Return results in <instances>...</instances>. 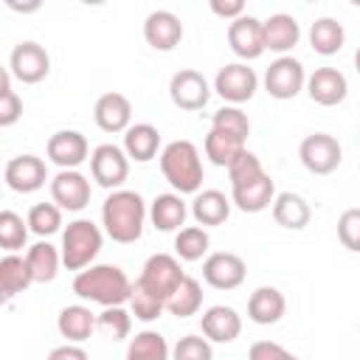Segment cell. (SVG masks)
I'll return each instance as SVG.
<instances>
[{
	"label": "cell",
	"mask_w": 360,
	"mask_h": 360,
	"mask_svg": "<svg viewBox=\"0 0 360 360\" xmlns=\"http://www.w3.org/2000/svg\"><path fill=\"white\" fill-rule=\"evenodd\" d=\"M231 202L245 211V214H259L273 205L276 200V186L273 177L262 169V160L253 152H245L231 169Z\"/></svg>",
	"instance_id": "6da1fadb"
},
{
	"label": "cell",
	"mask_w": 360,
	"mask_h": 360,
	"mask_svg": "<svg viewBox=\"0 0 360 360\" xmlns=\"http://www.w3.org/2000/svg\"><path fill=\"white\" fill-rule=\"evenodd\" d=\"M143 219H146V202L138 191L118 188L107 194L101 205V225L112 242L118 245L138 242L143 233Z\"/></svg>",
	"instance_id": "7a4b0ae2"
},
{
	"label": "cell",
	"mask_w": 360,
	"mask_h": 360,
	"mask_svg": "<svg viewBox=\"0 0 360 360\" xmlns=\"http://www.w3.org/2000/svg\"><path fill=\"white\" fill-rule=\"evenodd\" d=\"M73 292L84 301H96L104 309L107 307H124L132 295V281L127 273L115 264H90L87 270H79L73 278Z\"/></svg>",
	"instance_id": "3957f363"
},
{
	"label": "cell",
	"mask_w": 360,
	"mask_h": 360,
	"mask_svg": "<svg viewBox=\"0 0 360 360\" xmlns=\"http://www.w3.org/2000/svg\"><path fill=\"white\" fill-rule=\"evenodd\" d=\"M160 172L177 194H197L202 186V160L191 141L180 138L163 146L160 152Z\"/></svg>",
	"instance_id": "277c9868"
},
{
	"label": "cell",
	"mask_w": 360,
	"mask_h": 360,
	"mask_svg": "<svg viewBox=\"0 0 360 360\" xmlns=\"http://www.w3.org/2000/svg\"><path fill=\"white\" fill-rule=\"evenodd\" d=\"M101 231L96 222L90 219H73L68 222L65 233H62V264L68 270H87L93 264V259L101 250Z\"/></svg>",
	"instance_id": "5b68a950"
},
{
	"label": "cell",
	"mask_w": 360,
	"mask_h": 360,
	"mask_svg": "<svg viewBox=\"0 0 360 360\" xmlns=\"http://www.w3.org/2000/svg\"><path fill=\"white\" fill-rule=\"evenodd\" d=\"M183 278H186V273H183L180 262H177L174 256H169V253H155V256H149L146 264H143V270H141V276H138V281H141L149 292H155L163 304L174 295V290L183 284Z\"/></svg>",
	"instance_id": "8992f818"
},
{
	"label": "cell",
	"mask_w": 360,
	"mask_h": 360,
	"mask_svg": "<svg viewBox=\"0 0 360 360\" xmlns=\"http://www.w3.org/2000/svg\"><path fill=\"white\" fill-rule=\"evenodd\" d=\"M298 158H301L307 172H312V174H332L340 166V160H343V149H340L335 135L312 132V135H307L301 141Z\"/></svg>",
	"instance_id": "52a82bcc"
},
{
	"label": "cell",
	"mask_w": 360,
	"mask_h": 360,
	"mask_svg": "<svg viewBox=\"0 0 360 360\" xmlns=\"http://www.w3.org/2000/svg\"><path fill=\"white\" fill-rule=\"evenodd\" d=\"M90 174L101 188L118 191L129 177V158L115 143H101L90 152Z\"/></svg>",
	"instance_id": "ba28073f"
},
{
	"label": "cell",
	"mask_w": 360,
	"mask_h": 360,
	"mask_svg": "<svg viewBox=\"0 0 360 360\" xmlns=\"http://www.w3.org/2000/svg\"><path fill=\"white\" fill-rule=\"evenodd\" d=\"M304 87H307V73L295 56H278L264 70V90L278 101L295 98Z\"/></svg>",
	"instance_id": "9c48e42d"
},
{
	"label": "cell",
	"mask_w": 360,
	"mask_h": 360,
	"mask_svg": "<svg viewBox=\"0 0 360 360\" xmlns=\"http://www.w3.org/2000/svg\"><path fill=\"white\" fill-rule=\"evenodd\" d=\"M8 70L17 82L22 84H37L42 82L48 73H51V56L48 51L34 42V39H25V42H17L11 56H8Z\"/></svg>",
	"instance_id": "30bf717a"
},
{
	"label": "cell",
	"mask_w": 360,
	"mask_h": 360,
	"mask_svg": "<svg viewBox=\"0 0 360 360\" xmlns=\"http://www.w3.org/2000/svg\"><path fill=\"white\" fill-rule=\"evenodd\" d=\"M256 87H259V76L245 62H231V65L219 68L217 76H214V90L225 101H231L233 107L242 104V101H250Z\"/></svg>",
	"instance_id": "8fae6325"
},
{
	"label": "cell",
	"mask_w": 360,
	"mask_h": 360,
	"mask_svg": "<svg viewBox=\"0 0 360 360\" xmlns=\"http://www.w3.org/2000/svg\"><path fill=\"white\" fill-rule=\"evenodd\" d=\"M248 276L245 259L231 250H217L202 262V278L214 290H236Z\"/></svg>",
	"instance_id": "7c38bea8"
},
{
	"label": "cell",
	"mask_w": 360,
	"mask_h": 360,
	"mask_svg": "<svg viewBox=\"0 0 360 360\" xmlns=\"http://www.w3.org/2000/svg\"><path fill=\"white\" fill-rule=\"evenodd\" d=\"M169 96H172L174 107L194 112V110H202V107L208 104L211 87H208V82H205V76H202L200 70L183 68V70H177V73L172 76V82H169Z\"/></svg>",
	"instance_id": "4fadbf2b"
},
{
	"label": "cell",
	"mask_w": 360,
	"mask_h": 360,
	"mask_svg": "<svg viewBox=\"0 0 360 360\" xmlns=\"http://www.w3.org/2000/svg\"><path fill=\"white\" fill-rule=\"evenodd\" d=\"M3 177H6V186L17 194H31L37 188L45 186L48 180V169H45V160L37 158V155H17L6 163L3 169Z\"/></svg>",
	"instance_id": "5bb4252c"
},
{
	"label": "cell",
	"mask_w": 360,
	"mask_h": 360,
	"mask_svg": "<svg viewBox=\"0 0 360 360\" xmlns=\"http://www.w3.org/2000/svg\"><path fill=\"white\" fill-rule=\"evenodd\" d=\"M51 197L65 211H82L90 202V180L76 169H59L51 180Z\"/></svg>",
	"instance_id": "9a60e30c"
},
{
	"label": "cell",
	"mask_w": 360,
	"mask_h": 360,
	"mask_svg": "<svg viewBox=\"0 0 360 360\" xmlns=\"http://www.w3.org/2000/svg\"><path fill=\"white\" fill-rule=\"evenodd\" d=\"M228 45L239 59H259L267 48H264V31H262V20L242 14L239 20H233L228 25Z\"/></svg>",
	"instance_id": "2e32d148"
},
{
	"label": "cell",
	"mask_w": 360,
	"mask_h": 360,
	"mask_svg": "<svg viewBox=\"0 0 360 360\" xmlns=\"http://www.w3.org/2000/svg\"><path fill=\"white\" fill-rule=\"evenodd\" d=\"M48 158L59 166V169H76L87 160L90 155V146H87V138L76 129H59L48 138V146H45Z\"/></svg>",
	"instance_id": "e0dca14e"
},
{
	"label": "cell",
	"mask_w": 360,
	"mask_h": 360,
	"mask_svg": "<svg viewBox=\"0 0 360 360\" xmlns=\"http://www.w3.org/2000/svg\"><path fill=\"white\" fill-rule=\"evenodd\" d=\"M307 93L315 104L321 107H335L346 98L349 93V82L338 68H315L307 76Z\"/></svg>",
	"instance_id": "ac0fdd59"
},
{
	"label": "cell",
	"mask_w": 360,
	"mask_h": 360,
	"mask_svg": "<svg viewBox=\"0 0 360 360\" xmlns=\"http://www.w3.org/2000/svg\"><path fill=\"white\" fill-rule=\"evenodd\" d=\"M143 39L155 48V51H172L180 45L183 39V22L174 11L158 8L143 20Z\"/></svg>",
	"instance_id": "d6986e66"
},
{
	"label": "cell",
	"mask_w": 360,
	"mask_h": 360,
	"mask_svg": "<svg viewBox=\"0 0 360 360\" xmlns=\"http://www.w3.org/2000/svg\"><path fill=\"white\" fill-rule=\"evenodd\" d=\"M93 118L104 132H127L132 127V104L124 93H104L93 107Z\"/></svg>",
	"instance_id": "ffe728a7"
},
{
	"label": "cell",
	"mask_w": 360,
	"mask_h": 360,
	"mask_svg": "<svg viewBox=\"0 0 360 360\" xmlns=\"http://www.w3.org/2000/svg\"><path fill=\"white\" fill-rule=\"evenodd\" d=\"M200 329L211 343H233L239 338V332H242V318H239V312L233 307L217 304V307H208L202 312Z\"/></svg>",
	"instance_id": "44dd1931"
},
{
	"label": "cell",
	"mask_w": 360,
	"mask_h": 360,
	"mask_svg": "<svg viewBox=\"0 0 360 360\" xmlns=\"http://www.w3.org/2000/svg\"><path fill=\"white\" fill-rule=\"evenodd\" d=\"M262 31H264V48L267 51H276V53H284V56L301 39V25L290 14H270L262 22Z\"/></svg>",
	"instance_id": "7402d4cb"
},
{
	"label": "cell",
	"mask_w": 360,
	"mask_h": 360,
	"mask_svg": "<svg viewBox=\"0 0 360 360\" xmlns=\"http://www.w3.org/2000/svg\"><path fill=\"white\" fill-rule=\"evenodd\" d=\"M191 217H194V222L202 225V228L222 225V222L231 217V200H228L219 188L197 191L194 200H191Z\"/></svg>",
	"instance_id": "603a6c76"
},
{
	"label": "cell",
	"mask_w": 360,
	"mask_h": 360,
	"mask_svg": "<svg viewBox=\"0 0 360 360\" xmlns=\"http://www.w3.org/2000/svg\"><path fill=\"white\" fill-rule=\"evenodd\" d=\"M284 309H287V301H284L281 290H276V287H256L248 298V318L259 326L278 323Z\"/></svg>",
	"instance_id": "cb8c5ba5"
},
{
	"label": "cell",
	"mask_w": 360,
	"mask_h": 360,
	"mask_svg": "<svg viewBox=\"0 0 360 360\" xmlns=\"http://www.w3.org/2000/svg\"><path fill=\"white\" fill-rule=\"evenodd\" d=\"M245 138L233 135V132H225L219 127H211V132L205 135V155L214 166H222V169H231L242 155H245Z\"/></svg>",
	"instance_id": "d4e9b609"
},
{
	"label": "cell",
	"mask_w": 360,
	"mask_h": 360,
	"mask_svg": "<svg viewBox=\"0 0 360 360\" xmlns=\"http://www.w3.org/2000/svg\"><path fill=\"white\" fill-rule=\"evenodd\" d=\"M273 219L287 228V231H301L309 225L312 219V211H309V202L301 197V194H292V191H281L276 194L273 200Z\"/></svg>",
	"instance_id": "484cf974"
},
{
	"label": "cell",
	"mask_w": 360,
	"mask_h": 360,
	"mask_svg": "<svg viewBox=\"0 0 360 360\" xmlns=\"http://www.w3.org/2000/svg\"><path fill=\"white\" fill-rule=\"evenodd\" d=\"M188 217V208L183 202V197L177 191H169V194H158L149 205V219L158 231H180V225L186 222Z\"/></svg>",
	"instance_id": "4316f807"
},
{
	"label": "cell",
	"mask_w": 360,
	"mask_h": 360,
	"mask_svg": "<svg viewBox=\"0 0 360 360\" xmlns=\"http://www.w3.org/2000/svg\"><path fill=\"white\" fill-rule=\"evenodd\" d=\"M160 149V132L158 127L152 124H132L127 132H124V152L127 158L138 160V163H146L158 155Z\"/></svg>",
	"instance_id": "83f0119b"
},
{
	"label": "cell",
	"mask_w": 360,
	"mask_h": 360,
	"mask_svg": "<svg viewBox=\"0 0 360 360\" xmlns=\"http://www.w3.org/2000/svg\"><path fill=\"white\" fill-rule=\"evenodd\" d=\"M28 284H34L28 262L17 253H6L0 259V295H3V301H11L17 292L28 290Z\"/></svg>",
	"instance_id": "f1b7e54d"
},
{
	"label": "cell",
	"mask_w": 360,
	"mask_h": 360,
	"mask_svg": "<svg viewBox=\"0 0 360 360\" xmlns=\"http://www.w3.org/2000/svg\"><path fill=\"white\" fill-rule=\"evenodd\" d=\"M56 329H59L62 338H68V343H82V340H87L93 335L96 315L87 307H82V304H70V307H65L59 312Z\"/></svg>",
	"instance_id": "f546056e"
},
{
	"label": "cell",
	"mask_w": 360,
	"mask_h": 360,
	"mask_svg": "<svg viewBox=\"0 0 360 360\" xmlns=\"http://www.w3.org/2000/svg\"><path fill=\"white\" fill-rule=\"evenodd\" d=\"M25 262H28V270H31L34 281H37V284H48V281H53L56 273H59L62 253H59L51 242H37V245L28 248Z\"/></svg>",
	"instance_id": "4dcf8cb0"
},
{
	"label": "cell",
	"mask_w": 360,
	"mask_h": 360,
	"mask_svg": "<svg viewBox=\"0 0 360 360\" xmlns=\"http://www.w3.org/2000/svg\"><path fill=\"white\" fill-rule=\"evenodd\" d=\"M343 42H346V31L335 17H321L309 25V45L315 53L332 56L343 48Z\"/></svg>",
	"instance_id": "1f68e13d"
},
{
	"label": "cell",
	"mask_w": 360,
	"mask_h": 360,
	"mask_svg": "<svg viewBox=\"0 0 360 360\" xmlns=\"http://www.w3.org/2000/svg\"><path fill=\"white\" fill-rule=\"evenodd\" d=\"M169 357H172V349H169L166 338L155 329L138 332L129 340L127 354H124V360H169Z\"/></svg>",
	"instance_id": "d6a6232c"
},
{
	"label": "cell",
	"mask_w": 360,
	"mask_h": 360,
	"mask_svg": "<svg viewBox=\"0 0 360 360\" xmlns=\"http://www.w3.org/2000/svg\"><path fill=\"white\" fill-rule=\"evenodd\" d=\"M208 245H211V239H208V231H205L202 225H186V228H180L177 236H174V253H177V259H183V262H197V259H202V256L208 253Z\"/></svg>",
	"instance_id": "836d02e7"
},
{
	"label": "cell",
	"mask_w": 360,
	"mask_h": 360,
	"mask_svg": "<svg viewBox=\"0 0 360 360\" xmlns=\"http://www.w3.org/2000/svg\"><path fill=\"white\" fill-rule=\"evenodd\" d=\"M202 307V287L197 278L186 276L183 284L174 290V295L166 301V309L174 315V318H188V315H197V309Z\"/></svg>",
	"instance_id": "e575fe53"
},
{
	"label": "cell",
	"mask_w": 360,
	"mask_h": 360,
	"mask_svg": "<svg viewBox=\"0 0 360 360\" xmlns=\"http://www.w3.org/2000/svg\"><path fill=\"white\" fill-rule=\"evenodd\" d=\"M28 219H22L17 211L6 208L0 211V248L6 253H14L20 248H25V239H28Z\"/></svg>",
	"instance_id": "d590c367"
},
{
	"label": "cell",
	"mask_w": 360,
	"mask_h": 360,
	"mask_svg": "<svg viewBox=\"0 0 360 360\" xmlns=\"http://www.w3.org/2000/svg\"><path fill=\"white\" fill-rule=\"evenodd\" d=\"M25 219H28V228L37 236H51L62 225V208L56 202H37V205H31Z\"/></svg>",
	"instance_id": "8d00e7d4"
},
{
	"label": "cell",
	"mask_w": 360,
	"mask_h": 360,
	"mask_svg": "<svg viewBox=\"0 0 360 360\" xmlns=\"http://www.w3.org/2000/svg\"><path fill=\"white\" fill-rule=\"evenodd\" d=\"M129 309H132V315L138 318V321H158L160 318V312L166 309V304L155 295V292H149L141 281H135L132 284V295H129Z\"/></svg>",
	"instance_id": "74e56055"
},
{
	"label": "cell",
	"mask_w": 360,
	"mask_h": 360,
	"mask_svg": "<svg viewBox=\"0 0 360 360\" xmlns=\"http://www.w3.org/2000/svg\"><path fill=\"white\" fill-rule=\"evenodd\" d=\"M96 329L110 340H124L132 329V318L124 307H107L101 315H96Z\"/></svg>",
	"instance_id": "f35d334b"
},
{
	"label": "cell",
	"mask_w": 360,
	"mask_h": 360,
	"mask_svg": "<svg viewBox=\"0 0 360 360\" xmlns=\"http://www.w3.org/2000/svg\"><path fill=\"white\" fill-rule=\"evenodd\" d=\"M22 115V101L20 96L11 90V70L6 68L0 76V127H11L17 124Z\"/></svg>",
	"instance_id": "ab89813d"
},
{
	"label": "cell",
	"mask_w": 360,
	"mask_h": 360,
	"mask_svg": "<svg viewBox=\"0 0 360 360\" xmlns=\"http://www.w3.org/2000/svg\"><path fill=\"white\" fill-rule=\"evenodd\" d=\"M172 360H214L211 340L200 335H183L172 349Z\"/></svg>",
	"instance_id": "60d3db41"
},
{
	"label": "cell",
	"mask_w": 360,
	"mask_h": 360,
	"mask_svg": "<svg viewBox=\"0 0 360 360\" xmlns=\"http://www.w3.org/2000/svg\"><path fill=\"white\" fill-rule=\"evenodd\" d=\"M211 127H219V129L233 132V135H239V138H248V135H250V121H248V115H245L239 107H233V104L219 107V110L214 112V118H211Z\"/></svg>",
	"instance_id": "b9f144b4"
},
{
	"label": "cell",
	"mask_w": 360,
	"mask_h": 360,
	"mask_svg": "<svg viewBox=\"0 0 360 360\" xmlns=\"http://www.w3.org/2000/svg\"><path fill=\"white\" fill-rule=\"evenodd\" d=\"M338 239L346 250L360 253V208H346L338 217Z\"/></svg>",
	"instance_id": "7bdbcfd3"
},
{
	"label": "cell",
	"mask_w": 360,
	"mask_h": 360,
	"mask_svg": "<svg viewBox=\"0 0 360 360\" xmlns=\"http://www.w3.org/2000/svg\"><path fill=\"white\" fill-rule=\"evenodd\" d=\"M248 360H298L292 352H287L281 343L273 340H256L248 352Z\"/></svg>",
	"instance_id": "ee69618b"
},
{
	"label": "cell",
	"mask_w": 360,
	"mask_h": 360,
	"mask_svg": "<svg viewBox=\"0 0 360 360\" xmlns=\"http://www.w3.org/2000/svg\"><path fill=\"white\" fill-rule=\"evenodd\" d=\"M208 6H211V11H214L217 17L231 20V22L245 14V3H242V0H211Z\"/></svg>",
	"instance_id": "f6af8a7d"
},
{
	"label": "cell",
	"mask_w": 360,
	"mask_h": 360,
	"mask_svg": "<svg viewBox=\"0 0 360 360\" xmlns=\"http://www.w3.org/2000/svg\"><path fill=\"white\" fill-rule=\"evenodd\" d=\"M48 360H90V357H87V352L79 343H65V346L51 349Z\"/></svg>",
	"instance_id": "bcb514c9"
},
{
	"label": "cell",
	"mask_w": 360,
	"mask_h": 360,
	"mask_svg": "<svg viewBox=\"0 0 360 360\" xmlns=\"http://www.w3.org/2000/svg\"><path fill=\"white\" fill-rule=\"evenodd\" d=\"M8 8H14V11H37L39 3H14V0H8Z\"/></svg>",
	"instance_id": "7dc6e473"
},
{
	"label": "cell",
	"mask_w": 360,
	"mask_h": 360,
	"mask_svg": "<svg viewBox=\"0 0 360 360\" xmlns=\"http://www.w3.org/2000/svg\"><path fill=\"white\" fill-rule=\"evenodd\" d=\"M354 70H357V76H360V48L354 51Z\"/></svg>",
	"instance_id": "c3c4849f"
}]
</instances>
